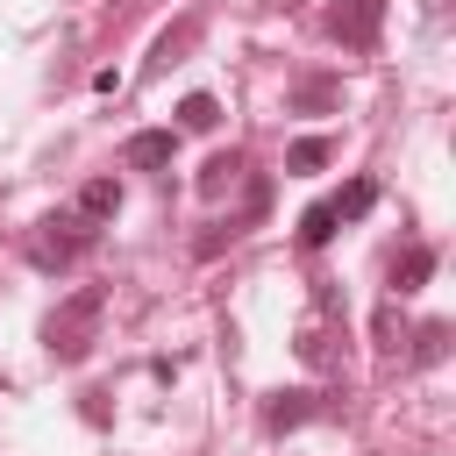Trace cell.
Segmentation results:
<instances>
[{"label":"cell","instance_id":"1","mask_svg":"<svg viewBox=\"0 0 456 456\" xmlns=\"http://www.w3.org/2000/svg\"><path fill=\"white\" fill-rule=\"evenodd\" d=\"M100 321H107V285H78V292H64L57 306H50V321H43V349H50V363H86L93 356V342H100Z\"/></svg>","mask_w":456,"mask_h":456},{"label":"cell","instance_id":"14","mask_svg":"<svg viewBox=\"0 0 456 456\" xmlns=\"http://www.w3.org/2000/svg\"><path fill=\"white\" fill-rule=\"evenodd\" d=\"M214 121H221V100H214V93H185V100H178V128H192V135H207Z\"/></svg>","mask_w":456,"mask_h":456},{"label":"cell","instance_id":"8","mask_svg":"<svg viewBox=\"0 0 456 456\" xmlns=\"http://www.w3.org/2000/svg\"><path fill=\"white\" fill-rule=\"evenodd\" d=\"M435 278V249L428 242H406L399 256H392V292H420Z\"/></svg>","mask_w":456,"mask_h":456},{"label":"cell","instance_id":"10","mask_svg":"<svg viewBox=\"0 0 456 456\" xmlns=\"http://www.w3.org/2000/svg\"><path fill=\"white\" fill-rule=\"evenodd\" d=\"M442 356H449V321H420V328H413V356H406V363H413V370H428V363H442Z\"/></svg>","mask_w":456,"mask_h":456},{"label":"cell","instance_id":"15","mask_svg":"<svg viewBox=\"0 0 456 456\" xmlns=\"http://www.w3.org/2000/svg\"><path fill=\"white\" fill-rule=\"evenodd\" d=\"M328 157H335V142H328V135H299V142L285 150V171H321Z\"/></svg>","mask_w":456,"mask_h":456},{"label":"cell","instance_id":"5","mask_svg":"<svg viewBox=\"0 0 456 456\" xmlns=\"http://www.w3.org/2000/svg\"><path fill=\"white\" fill-rule=\"evenodd\" d=\"M171 157H178V128H135L121 142V164L128 171H171Z\"/></svg>","mask_w":456,"mask_h":456},{"label":"cell","instance_id":"2","mask_svg":"<svg viewBox=\"0 0 456 456\" xmlns=\"http://www.w3.org/2000/svg\"><path fill=\"white\" fill-rule=\"evenodd\" d=\"M93 242H100V221H86L78 207H57V214H43V221H36V235H28V264L57 278V271H71Z\"/></svg>","mask_w":456,"mask_h":456},{"label":"cell","instance_id":"11","mask_svg":"<svg viewBox=\"0 0 456 456\" xmlns=\"http://www.w3.org/2000/svg\"><path fill=\"white\" fill-rule=\"evenodd\" d=\"M328 207H335V221H363V214L378 207V185H370V178H349V185H342Z\"/></svg>","mask_w":456,"mask_h":456},{"label":"cell","instance_id":"9","mask_svg":"<svg viewBox=\"0 0 456 456\" xmlns=\"http://www.w3.org/2000/svg\"><path fill=\"white\" fill-rule=\"evenodd\" d=\"M235 178H242V150H214L207 171H200V200H221Z\"/></svg>","mask_w":456,"mask_h":456},{"label":"cell","instance_id":"13","mask_svg":"<svg viewBox=\"0 0 456 456\" xmlns=\"http://www.w3.org/2000/svg\"><path fill=\"white\" fill-rule=\"evenodd\" d=\"M192 36H200V14H185L178 28H164V36H157V50H150V71H164V64H178V50H185Z\"/></svg>","mask_w":456,"mask_h":456},{"label":"cell","instance_id":"16","mask_svg":"<svg viewBox=\"0 0 456 456\" xmlns=\"http://www.w3.org/2000/svg\"><path fill=\"white\" fill-rule=\"evenodd\" d=\"M292 107H299V114L335 107V78H299V86H292Z\"/></svg>","mask_w":456,"mask_h":456},{"label":"cell","instance_id":"7","mask_svg":"<svg viewBox=\"0 0 456 456\" xmlns=\"http://www.w3.org/2000/svg\"><path fill=\"white\" fill-rule=\"evenodd\" d=\"M71 207H78V214H86V221H100V228H107V221H114V214H121V178H86V185H78V200H71Z\"/></svg>","mask_w":456,"mask_h":456},{"label":"cell","instance_id":"4","mask_svg":"<svg viewBox=\"0 0 456 456\" xmlns=\"http://www.w3.org/2000/svg\"><path fill=\"white\" fill-rule=\"evenodd\" d=\"M385 7L392 0H335L328 7V36L342 43V50H378V36H385Z\"/></svg>","mask_w":456,"mask_h":456},{"label":"cell","instance_id":"12","mask_svg":"<svg viewBox=\"0 0 456 456\" xmlns=\"http://www.w3.org/2000/svg\"><path fill=\"white\" fill-rule=\"evenodd\" d=\"M328 242H335V207L314 200V207L299 214V249H328Z\"/></svg>","mask_w":456,"mask_h":456},{"label":"cell","instance_id":"3","mask_svg":"<svg viewBox=\"0 0 456 456\" xmlns=\"http://www.w3.org/2000/svg\"><path fill=\"white\" fill-rule=\"evenodd\" d=\"M335 342H342V299H335V285H314V321L299 328V342H292V349H299V363H306V370H335V363H342V349H335Z\"/></svg>","mask_w":456,"mask_h":456},{"label":"cell","instance_id":"6","mask_svg":"<svg viewBox=\"0 0 456 456\" xmlns=\"http://www.w3.org/2000/svg\"><path fill=\"white\" fill-rule=\"evenodd\" d=\"M321 413V392H271L264 399V435H292Z\"/></svg>","mask_w":456,"mask_h":456}]
</instances>
